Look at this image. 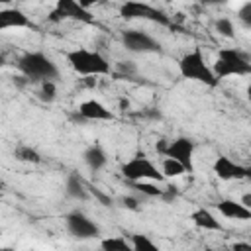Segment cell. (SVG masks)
Listing matches in <instances>:
<instances>
[{
	"label": "cell",
	"instance_id": "cell-15",
	"mask_svg": "<svg viewBox=\"0 0 251 251\" xmlns=\"http://www.w3.org/2000/svg\"><path fill=\"white\" fill-rule=\"evenodd\" d=\"M190 218H192L196 227H202V229H208V231H224V226L220 224V220L208 208H196Z\"/></svg>",
	"mask_w": 251,
	"mask_h": 251
},
{
	"label": "cell",
	"instance_id": "cell-7",
	"mask_svg": "<svg viewBox=\"0 0 251 251\" xmlns=\"http://www.w3.org/2000/svg\"><path fill=\"white\" fill-rule=\"evenodd\" d=\"M65 20H73V22H82V24H92V14L90 10L82 8L76 0H57L55 8L49 14V22L59 24Z\"/></svg>",
	"mask_w": 251,
	"mask_h": 251
},
{
	"label": "cell",
	"instance_id": "cell-14",
	"mask_svg": "<svg viewBox=\"0 0 251 251\" xmlns=\"http://www.w3.org/2000/svg\"><path fill=\"white\" fill-rule=\"evenodd\" d=\"M218 210L224 218H229V220H251V208L243 206L241 202L237 200H231V198H224L218 202Z\"/></svg>",
	"mask_w": 251,
	"mask_h": 251
},
{
	"label": "cell",
	"instance_id": "cell-2",
	"mask_svg": "<svg viewBox=\"0 0 251 251\" xmlns=\"http://www.w3.org/2000/svg\"><path fill=\"white\" fill-rule=\"evenodd\" d=\"M67 63L71 69L82 76H100V75H110V63L106 57L98 51H90L84 47L73 49L67 53Z\"/></svg>",
	"mask_w": 251,
	"mask_h": 251
},
{
	"label": "cell",
	"instance_id": "cell-16",
	"mask_svg": "<svg viewBox=\"0 0 251 251\" xmlns=\"http://www.w3.org/2000/svg\"><path fill=\"white\" fill-rule=\"evenodd\" d=\"M67 196H71V198H75V200H88L90 198V194H88V190H86V180L82 178V176H78V175H69V178H67Z\"/></svg>",
	"mask_w": 251,
	"mask_h": 251
},
{
	"label": "cell",
	"instance_id": "cell-12",
	"mask_svg": "<svg viewBox=\"0 0 251 251\" xmlns=\"http://www.w3.org/2000/svg\"><path fill=\"white\" fill-rule=\"evenodd\" d=\"M20 27H35L31 20L18 8H2L0 10V31L4 29H20Z\"/></svg>",
	"mask_w": 251,
	"mask_h": 251
},
{
	"label": "cell",
	"instance_id": "cell-19",
	"mask_svg": "<svg viewBox=\"0 0 251 251\" xmlns=\"http://www.w3.org/2000/svg\"><path fill=\"white\" fill-rule=\"evenodd\" d=\"M100 247L104 251H131V243L126 237H106L100 241Z\"/></svg>",
	"mask_w": 251,
	"mask_h": 251
},
{
	"label": "cell",
	"instance_id": "cell-32",
	"mask_svg": "<svg viewBox=\"0 0 251 251\" xmlns=\"http://www.w3.org/2000/svg\"><path fill=\"white\" fill-rule=\"evenodd\" d=\"M202 4H206V6H216V4H226L227 0H200Z\"/></svg>",
	"mask_w": 251,
	"mask_h": 251
},
{
	"label": "cell",
	"instance_id": "cell-28",
	"mask_svg": "<svg viewBox=\"0 0 251 251\" xmlns=\"http://www.w3.org/2000/svg\"><path fill=\"white\" fill-rule=\"evenodd\" d=\"M76 2H78V4L82 6V8H86V10H90L92 6H96V4H100L102 0H76Z\"/></svg>",
	"mask_w": 251,
	"mask_h": 251
},
{
	"label": "cell",
	"instance_id": "cell-23",
	"mask_svg": "<svg viewBox=\"0 0 251 251\" xmlns=\"http://www.w3.org/2000/svg\"><path fill=\"white\" fill-rule=\"evenodd\" d=\"M216 29H218L220 35L229 37V39L235 35V31H233V24H231V20H227V18H220V20L216 22Z\"/></svg>",
	"mask_w": 251,
	"mask_h": 251
},
{
	"label": "cell",
	"instance_id": "cell-10",
	"mask_svg": "<svg viewBox=\"0 0 251 251\" xmlns=\"http://www.w3.org/2000/svg\"><path fill=\"white\" fill-rule=\"evenodd\" d=\"M67 227L76 239H92L100 235V226L82 212H71L67 216Z\"/></svg>",
	"mask_w": 251,
	"mask_h": 251
},
{
	"label": "cell",
	"instance_id": "cell-9",
	"mask_svg": "<svg viewBox=\"0 0 251 251\" xmlns=\"http://www.w3.org/2000/svg\"><path fill=\"white\" fill-rule=\"evenodd\" d=\"M192 153H194V141L188 139V137H176V139H173V141H167V147H165V151H163L165 157H173V159H176L178 163H182L188 173L194 171Z\"/></svg>",
	"mask_w": 251,
	"mask_h": 251
},
{
	"label": "cell",
	"instance_id": "cell-27",
	"mask_svg": "<svg viewBox=\"0 0 251 251\" xmlns=\"http://www.w3.org/2000/svg\"><path fill=\"white\" fill-rule=\"evenodd\" d=\"M122 204L127 208V210H137L139 208V200L135 196H124L122 198Z\"/></svg>",
	"mask_w": 251,
	"mask_h": 251
},
{
	"label": "cell",
	"instance_id": "cell-21",
	"mask_svg": "<svg viewBox=\"0 0 251 251\" xmlns=\"http://www.w3.org/2000/svg\"><path fill=\"white\" fill-rule=\"evenodd\" d=\"M14 157H16L18 161H24V163H39V161H41V155H39L35 149H31L29 145H20V147H16Z\"/></svg>",
	"mask_w": 251,
	"mask_h": 251
},
{
	"label": "cell",
	"instance_id": "cell-24",
	"mask_svg": "<svg viewBox=\"0 0 251 251\" xmlns=\"http://www.w3.org/2000/svg\"><path fill=\"white\" fill-rule=\"evenodd\" d=\"M57 94V86H55V80H43L41 82V90H39V96L47 102H51Z\"/></svg>",
	"mask_w": 251,
	"mask_h": 251
},
{
	"label": "cell",
	"instance_id": "cell-18",
	"mask_svg": "<svg viewBox=\"0 0 251 251\" xmlns=\"http://www.w3.org/2000/svg\"><path fill=\"white\" fill-rule=\"evenodd\" d=\"M161 173L165 175V178H175V176H180V175H184V173H188V171H186L184 165L178 163L176 159L167 157V159L163 161V171H161Z\"/></svg>",
	"mask_w": 251,
	"mask_h": 251
},
{
	"label": "cell",
	"instance_id": "cell-30",
	"mask_svg": "<svg viewBox=\"0 0 251 251\" xmlns=\"http://www.w3.org/2000/svg\"><path fill=\"white\" fill-rule=\"evenodd\" d=\"M82 84L88 86V88H92V86H96V78L94 76H84L82 78Z\"/></svg>",
	"mask_w": 251,
	"mask_h": 251
},
{
	"label": "cell",
	"instance_id": "cell-13",
	"mask_svg": "<svg viewBox=\"0 0 251 251\" xmlns=\"http://www.w3.org/2000/svg\"><path fill=\"white\" fill-rule=\"evenodd\" d=\"M78 116L84 120H94V122H112L114 114L98 100H84L78 106Z\"/></svg>",
	"mask_w": 251,
	"mask_h": 251
},
{
	"label": "cell",
	"instance_id": "cell-4",
	"mask_svg": "<svg viewBox=\"0 0 251 251\" xmlns=\"http://www.w3.org/2000/svg\"><path fill=\"white\" fill-rule=\"evenodd\" d=\"M178 71H180V75H182L184 78L202 82V84H206V86H210V88H214V86L220 82V80L214 76L212 67L206 65V59H204V55H202V51H200L198 47L192 49V51H188V53H184V55L180 57V61H178Z\"/></svg>",
	"mask_w": 251,
	"mask_h": 251
},
{
	"label": "cell",
	"instance_id": "cell-35",
	"mask_svg": "<svg viewBox=\"0 0 251 251\" xmlns=\"http://www.w3.org/2000/svg\"><path fill=\"white\" fill-rule=\"evenodd\" d=\"M0 190H2V184H0Z\"/></svg>",
	"mask_w": 251,
	"mask_h": 251
},
{
	"label": "cell",
	"instance_id": "cell-33",
	"mask_svg": "<svg viewBox=\"0 0 251 251\" xmlns=\"http://www.w3.org/2000/svg\"><path fill=\"white\" fill-rule=\"evenodd\" d=\"M12 0H0V4H10Z\"/></svg>",
	"mask_w": 251,
	"mask_h": 251
},
{
	"label": "cell",
	"instance_id": "cell-34",
	"mask_svg": "<svg viewBox=\"0 0 251 251\" xmlns=\"http://www.w3.org/2000/svg\"><path fill=\"white\" fill-rule=\"evenodd\" d=\"M167 2H175V0H167Z\"/></svg>",
	"mask_w": 251,
	"mask_h": 251
},
{
	"label": "cell",
	"instance_id": "cell-5",
	"mask_svg": "<svg viewBox=\"0 0 251 251\" xmlns=\"http://www.w3.org/2000/svg\"><path fill=\"white\" fill-rule=\"evenodd\" d=\"M122 175L129 182L135 180H153V182H163L165 175L145 157V153H137L133 159L122 165Z\"/></svg>",
	"mask_w": 251,
	"mask_h": 251
},
{
	"label": "cell",
	"instance_id": "cell-22",
	"mask_svg": "<svg viewBox=\"0 0 251 251\" xmlns=\"http://www.w3.org/2000/svg\"><path fill=\"white\" fill-rule=\"evenodd\" d=\"M129 243H131V249H135V251H157L159 249L147 235H141V233L131 235Z\"/></svg>",
	"mask_w": 251,
	"mask_h": 251
},
{
	"label": "cell",
	"instance_id": "cell-8",
	"mask_svg": "<svg viewBox=\"0 0 251 251\" xmlns=\"http://www.w3.org/2000/svg\"><path fill=\"white\" fill-rule=\"evenodd\" d=\"M122 41L126 49L133 53H159L161 51V43L139 29H126L122 35Z\"/></svg>",
	"mask_w": 251,
	"mask_h": 251
},
{
	"label": "cell",
	"instance_id": "cell-1",
	"mask_svg": "<svg viewBox=\"0 0 251 251\" xmlns=\"http://www.w3.org/2000/svg\"><path fill=\"white\" fill-rule=\"evenodd\" d=\"M18 69L25 78H29L33 82L55 80L59 76V69L53 63V59L41 51H29V53L22 55L18 61Z\"/></svg>",
	"mask_w": 251,
	"mask_h": 251
},
{
	"label": "cell",
	"instance_id": "cell-11",
	"mask_svg": "<svg viewBox=\"0 0 251 251\" xmlns=\"http://www.w3.org/2000/svg\"><path fill=\"white\" fill-rule=\"evenodd\" d=\"M214 173L222 180H241V178H247L249 176V169L247 167L231 161L226 155H220L214 161Z\"/></svg>",
	"mask_w": 251,
	"mask_h": 251
},
{
	"label": "cell",
	"instance_id": "cell-6",
	"mask_svg": "<svg viewBox=\"0 0 251 251\" xmlns=\"http://www.w3.org/2000/svg\"><path fill=\"white\" fill-rule=\"evenodd\" d=\"M120 16L124 20H147L161 25H171V18L163 10H157L141 0H126L120 6Z\"/></svg>",
	"mask_w": 251,
	"mask_h": 251
},
{
	"label": "cell",
	"instance_id": "cell-20",
	"mask_svg": "<svg viewBox=\"0 0 251 251\" xmlns=\"http://www.w3.org/2000/svg\"><path fill=\"white\" fill-rule=\"evenodd\" d=\"M129 184H131L133 190H137V192H141L145 196H157V198H161V194H163V188H159L157 184H153V180H135V182H129Z\"/></svg>",
	"mask_w": 251,
	"mask_h": 251
},
{
	"label": "cell",
	"instance_id": "cell-17",
	"mask_svg": "<svg viewBox=\"0 0 251 251\" xmlns=\"http://www.w3.org/2000/svg\"><path fill=\"white\" fill-rule=\"evenodd\" d=\"M84 163L92 169V171H100L106 163H108V157L104 153V149L100 145H90L86 151H84Z\"/></svg>",
	"mask_w": 251,
	"mask_h": 251
},
{
	"label": "cell",
	"instance_id": "cell-26",
	"mask_svg": "<svg viewBox=\"0 0 251 251\" xmlns=\"http://www.w3.org/2000/svg\"><path fill=\"white\" fill-rule=\"evenodd\" d=\"M237 18L243 22V25H247V27L251 25V2H249V0H247V2H245V4L239 8Z\"/></svg>",
	"mask_w": 251,
	"mask_h": 251
},
{
	"label": "cell",
	"instance_id": "cell-25",
	"mask_svg": "<svg viewBox=\"0 0 251 251\" xmlns=\"http://www.w3.org/2000/svg\"><path fill=\"white\" fill-rule=\"evenodd\" d=\"M86 190H88V194H90V196H94L102 206H112V198H110L108 194H104L98 186H92L90 182H86Z\"/></svg>",
	"mask_w": 251,
	"mask_h": 251
},
{
	"label": "cell",
	"instance_id": "cell-29",
	"mask_svg": "<svg viewBox=\"0 0 251 251\" xmlns=\"http://www.w3.org/2000/svg\"><path fill=\"white\" fill-rule=\"evenodd\" d=\"M233 251H251V243H233Z\"/></svg>",
	"mask_w": 251,
	"mask_h": 251
},
{
	"label": "cell",
	"instance_id": "cell-31",
	"mask_svg": "<svg viewBox=\"0 0 251 251\" xmlns=\"http://www.w3.org/2000/svg\"><path fill=\"white\" fill-rule=\"evenodd\" d=\"M243 206H247V208H251V194L249 192H245L243 196H241V200H239Z\"/></svg>",
	"mask_w": 251,
	"mask_h": 251
},
{
	"label": "cell",
	"instance_id": "cell-3",
	"mask_svg": "<svg viewBox=\"0 0 251 251\" xmlns=\"http://www.w3.org/2000/svg\"><path fill=\"white\" fill-rule=\"evenodd\" d=\"M212 73L218 80L226 78V76H233V75L245 76L251 73V63L243 51H239L235 47H226V49H220L216 63L212 67Z\"/></svg>",
	"mask_w": 251,
	"mask_h": 251
}]
</instances>
